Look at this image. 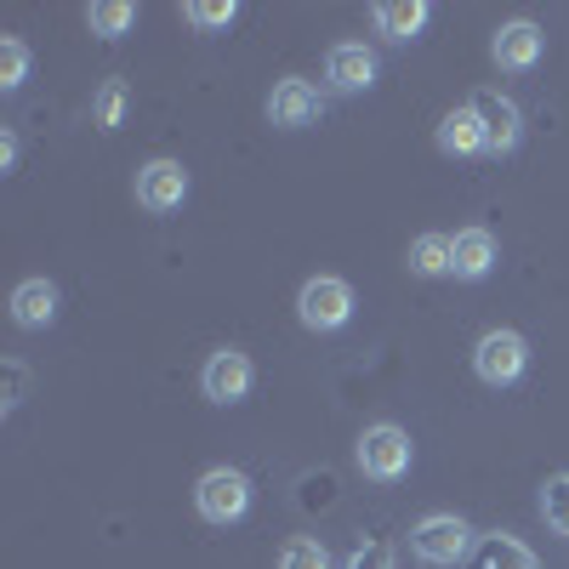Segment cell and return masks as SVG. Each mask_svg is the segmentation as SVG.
Here are the masks:
<instances>
[{
  "label": "cell",
  "instance_id": "2e32d148",
  "mask_svg": "<svg viewBox=\"0 0 569 569\" xmlns=\"http://www.w3.org/2000/svg\"><path fill=\"white\" fill-rule=\"evenodd\" d=\"M126 109H131V86L126 80H103L98 98H91V120H98V131H120Z\"/></svg>",
  "mask_w": 569,
  "mask_h": 569
},
{
  "label": "cell",
  "instance_id": "7402d4cb",
  "mask_svg": "<svg viewBox=\"0 0 569 569\" xmlns=\"http://www.w3.org/2000/svg\"><path fill=\"white\" fill-rule=\"evenodd\" d=\"M23 80H29V46L18 34H7L0 40V91H18Z\"/></svg>",
  "mask_w": 569,
  "mask_h": 569
},
{
  "label": "cell",
  "instance_id": "9c48e42d",
  "mask_svg": "<svg viewBox=\"0 0 569 569\" xmlns=\"http://www.w3.org/2000/svg\"><path fill=\"white\" fill-rule=\"evenodd\" d=\"M541 46H547V34H541L530 18H518V23H501V29H496L490 58H496V69H507V74H525V69L541 63Z\"/></svg>",
  "mask_w": 569,
  "mask_h": 569
},
{
  "label": "cell",
  "instance_id": "30bf717a",
  "mask_svg": "<svg viewBox=\"0 0 569 569\" xmlns=\"http://www.w3.org/2000/svg\"><path fill=\"white\" fill-rule=\"evenodd\" d=\"M325 80L337 86V91H365V86H376V52H370L365 40L330 46V52H325Z\"/></svg>",
  "mask_w": 569,
  "mask_h": 569
},
{
  "label": "cell",
  "instance_id": "9a60e30c",
  "mask_svg": "<svg viewBox=\"0 0 569 569\" xmlns=\"http://www.w3.org/2000/svg\"><path fill=\"white\" fill-rule=\"evenodd\" d=\"M439 149H445L450 160H472V154H485V126H479V114H472L467 103H461V109H450V114L439 120Z\"/></svg>",
  "mask_w": 569,
  "mask_h": 569
},
{
  "label": "cell",
  "instance_id": "7a4b0ae2",
  "mask_svg": "<svg viewBox=\"0 0 569 569\" xmlns=\"http://www.w3.org/2000/svg\"><path fill=\"white\" fill-rule=\"evenodd\" d=\"M194 507H200V518L206 525H240V518L251 512V479L240 467H211L206 479L194 485Z\"/></svg>",
  "mask_w": 569,
  "mask_h": 569
},
{
  "label": "cell",
  "instance_id": "4fadbf2b",
  "mask_svg": "<svg viewBox=\"0 0 569 569\" xmlns=\"http://www.w3.org/2000/svg\"><path fill=\"white\" fill-rule=\"evenodd\" d=\"M427 12H433L427 0H382V7H370V23H376L382 40L405 46V40H416L427 29Z\"/></svg>",
  "mask_w": 569,
  "mask_h": 569
},
{
  "label": "cell",
  "instance_id": "5b68a950",
  "mask_svg": "<svg viewBox=\"0 0 569 569\" xmlns=\"http://www.w3.org/2000/svg\"><path fill=\"white\" fill-rule=\"evenodd\" d=\"M297 319H302L308 330H342V325L353 319V291H348V279H330V273L308 279L302 297H297Z\"/></svg>",
  "mask_w": 569,
  "mask_h": 569
},
{
  "label": "cell",
  "instance_id": "ba28073f",
  "mask_svg": "<svg viewBox=\"0 0 569 569\" xmlns=\"http://www.w3.org/2000/svg\"><path fill=\"white\" fill-rule=\"evenodd\" d=\"M188 200V171L177 166V160H149L137 171V206L142 211H154V217H166V211H177Z\"/></svg>",
  "mask_w": 569,
  "mask_h": 569
},
{
  "label": "cell",
  "instance_id": "3957f363",
  "mask_svg": "<svg viewBox=\"0 0 569 569\" xmlns=\"http://www.w3.org/2000/svg\"><path fill=\"white\" fill-rule=\"evenodd\" d=\"M410 552L421 563H433V569H456L472 552V525L456 518V512H433V518H421V525L410 530Z\"/></svg>",
  "mask_w": 569,
  "mask_h": 569
},
{
  "label": "cell",
  "instance_id": "5bb4252c",
  "mask_svg": "<svg viewBox=\"0 0 569 569\" xmlns=\"http://www.w3.org/2000/svg\"><path fill=\"white\" fill-rule=\"evenodd\" d=\"M12 319L23 330H46L58 319V284L52 279H23L18 291H12Z\"/></svg>",
  "mask_w": 569,
  "mask_h": 569
},
{
  "label": "cell",
  "instance_id": "e0dca14e",
  "mask_svg": "<svg viewBox=\"0 0 569 569\" xmlns=\"http://www.w3.org/2000/svg\"><path fill=\"white\" fill-rule=\"evenodd\" d=\"M410 273L416 279H445L450 273V240L445 233H421V240L410 246Z\"/></svg>",
  "mask_w": 569,
  "mask_h": 569
},
{
  "label": "cell",
  "instance_id": "7c38bea8",
  "mask_svg": "<svg viewBox=\"0 0 569 569\" xmlns=\"http://www.w3.org/2000/svg\"><path fill=\"white\" fill-rule=\"evenodd\" d=\"M496 233L490 228H461L456 240H450V273L456 279H490L496 268Z\"/></svg>",
  "mask_w": 569,
  "mask_h": 569
},
{
  "label": "cell",
  "instance_id": "277c9868",
  "mask_svg": "<svg viewBox=\"0 0 569 569\" xmlns=\"http://www.w3.org/2000/svg\"><path fill=\"white\" fill-rule=\"evenodd\" d=\"M530 365V342L518 337V330H485L479 348H472V370H479V382L490 388H512L518 376Z\"/></svg>",
  "mask_w": 569,
  "mask_h": 569
},
{
  "label": "cell",
  "instance_id": "44dd1931",
  "mask_svg": "<svg viewBox=\"0 0 569 569\" xmlns=\"http://www.w3.org/2000/svg\"><path fill=\"white\" fill-rule=\"evenodd\" d=\"M279 569H330V552L313 536H291L279 547Z\"/></svg>",
  "mask_w": 569,
  "mask_h": 569
},
{
  "label": "cell",
  "instance_id": "8fae6325",
  "mask_svg": "<svg viewBox=\"0 0 569 569\" xmlns=\"http://www.w3.org/2000/svg\"><path fill=\"white\" fill-rule=\"evenodd\" d=\"M268 120H273L279 131L313 126V120H319V91H313L308 80H279L273 98H268Z\"/></svg>",
  "mask_w": 569,
  "mask_h": 569
},
{
  "label": "cell",
  "instance_id": "52a82bcc",
  "mask_svg": "<svg viewBox=\"0 0 569 569\" xmlns=\"http://www.w3.org/2000/svg\"><path fill=\"white\" fill-rule=\"evenodd\" d=\"M251 382H257V370H251V359H246L240 348L211 353L206 370H200V388H206L211 405H240V399L251 393Z\"/></svg>",
  "mask_w": 569,
  "mask_h": 569
},
{
  "label": "cell",
  "instance_id": "ac0fdd59",
  "mask_svg": "<svg viewBox=\"0 0 569 569\" xmlns=\"http://www.w3.org/2000/svg\"><path fill=\"white\" fill-rule=\"evenodd\" d=\"M86 23H91V34H98V40H120L137 23V7H131V0H98V7L86 12Z\"/></svg>",
  "mask_w": 569,
  "mask_h": 569
},
{
  "label": "cell",
  "instance_id": "d4e9b609",
  "mask_svg": "<svg viewBox=\"0 0 569 569\" xmlns=\"http://www.w3.org/2000/svg\"><path fill=\"white\" fill-rule=\"evenodd\" d=\"M12 160H18V137L7 131V137H0V171H12Z\"/></svg>",
  "mask_w": 569,
  "mask_h": 569
},
{
  "label": "cell",
  "instance_id": "ffe728a7",
  "mask_svg": "<svg viewBox=\"0 0 569 569\" xmlns=\"http://www.w3.org/2000/svg\"><path fill=\"white\" fill-rule=\"evenodd\" d=\"M485 569H541L536 552L525 541H512V536H490L485 541Z\"/></svg>",
  "mask_w": 569,
  "mask_h": 569
},
{
  "label": "cell",
  "instance_id": "6da1fadb",
  "mask_svg": "<svg viewBox=\"0 0 569 569\" xmlns=\"http://www.w3.org/2000/svg\"><path fill=\"white\" fill-rule=\"evenodd\" d=\"M353 461H359V472H365L370 485H399L405 472H410V433H405V427H393V421H376V427H365V433H359Z\"/></svg>",
  "mask_w": 569,
  "mask_h": 569
},
{
  "label": "cell",
  "instance_id": "8992f818",
  "mask_svg": "<svg viewBox=\"0 0 569 569\" xmlns=\"http://www.w3.org/2000/svg\"><path fill=\"white\" fill-rule=\"evenodd\" d=\"M467 109L479 114V126H485V154L490 160H501V154L518 149V137H525V114H518L501 91H472Z\"/></svg>",
  "mask_w": 569,
  "mask_h": 569
},
{
  "label": "cell",
  "instance_id": "cb8c5ba5",
  "mask_svg": "<svg viewBox=\"0 0 569 569\" xmlns=\"http://www.w3.org/2000/svg\"><path fill=\"white\" fill-rule=\"evenodd\" d=\"M348 569H393V547H388V541H365V547L348 558Z\"/></svg>",
  "mask_w": 569,
  "mask_h": 569
},
{
  "label": "cell",
  "instance_id": "d6986e66",
  "mask_svg": "<svg viewBox=\"0 0 569 569\" xmlns=\"http://www.w3.org/2000/svg\"><path fill=\"white\" fill-rule=\"evenodd\" d=\"M541 518H547V530L569 541V472H558V479L541 485Z\"/></svg>",
  "mask_w": 569,
  "mask_h": 569
},
{
  "label": "cell",
  "instance_id": "603a6c76",
  "mask_svg": "<svg viewBox=\"0 0 569 569\" xmlns=\"http://www.w3.org/2000/svg\"><path fill=\"white\" fill-rule=\"evenodd\" d=\"M182 18L200 23V29H228L233 18H240V7H233V0H188Z\"/></svg>",
  "mask_w": 569,
  "mask_h": 569
}]
</instances>
